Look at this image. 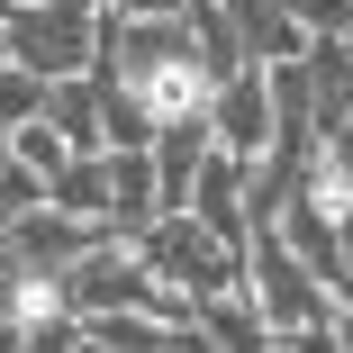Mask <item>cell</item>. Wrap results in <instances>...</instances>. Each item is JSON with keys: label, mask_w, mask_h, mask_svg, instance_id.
<instances>
[{"label": "cell", "mask_w": 353, "mask_h": 353, "mask_svg": "<svg viewBox=\"0 0 353 353\" xmlns=\"http://www.w3.org/2000/svg\"><path fill=\"white\" fill-rule=\"evenodd\" d=\"M208 154H218V145H208V118L154 127L145 163H154V208H163V218H181V208H190V181H199V163H208Z\"/></svg>", "instance_id": "8"}, {"label": "cell", "mask_w": 353, "mask_h": 353, "mask_svg": "<svg viewBox=\"0 0 353 353\" xmlns=\"http://www.w3.org/2000/svg\"><path fill=\"white\" fill-rule=\"evenodd\" d=\"M335 353H353V299L335 308Z\"/></svg>", "instance_id": "16"}, {"label": "cell", "mask_w": 353, "mask_h": 353, "mask_svg": "<svg viewBox=\"0 0 353 353\" xmlns=\"http://www.w3.org/2000/svg\"><path fill=\"white\" fill-rule=\"evenodd\" d=\"M236 272H245L236 290H245V308L263 317V335H272V344H281V335H308V326H326V317H335V299H326L317 281L290 263V245H281L272 227H254V236H245Z\"/></svg>", "instance_id": "3"}, {"label": "cell", "mask_w": 353, "mask_h": 353, "mask_svg": "<svg viewBox=\"0 0 353 353\" xmlns=\"http://www.w3.org/2000/svg\"><path fill=\"white\" fill-rule=\"evenodd\" d=\"M199 118H208V145H218L227 163H263L272 154V73H254V63L227 73Z\"/></svg>", "instance_id": "5"}, {"label": "cell", "mask_w": 353, "mask_h": 353, "mask_svg": "<svg viewBox=\"0 0 353 353\" xmlns=\"http://www.w3.org/2000/svg\"><path fill=\"white\" fill-rule=\"evenodd\" d=\"M190 227H208L227 254H245V236H254V218H245V163H227V154H208L199 163V181H190V208H181Z\"/></svg>", "instance_id": "7"}, {"label": "cell", "mask_w": 353, "mask_h": 353, "mask_svg": "<svg viewBox=\"0 0 353 353\" xmlns=\"http://www.w3.org/2000/svg\"><path fill=\"white\" fill-rule=\"evenodd\" d=\"M0 63H10V54H0Z\"/></svg>", "instance_id": "20"}, {"label": "cell", "mask_w": 353, "mask_h": 353, "mask_svg": "<svg viewBox=\"0 0 353 353\" xmlns=\"http://www.w3.org/2000/svg\"><path fill=\"white\" fill-rule=\"evenodd\" d=\"M37 109H46V91H37V82L19 73V63H0V136H19V127H28Z\"/></svg>", "instance_id": "14"}, {"label": "cell", "mask_w": 353, "mask_h": 353, "mask_svg": "<svg viewBox=\"0 0 353 353\" xmlns=\"http://www.w3.org/2000/svg\"><path fill=\"white\" fill-rule=\"evenodd\" d=\"M145 145H154V118L136 109L127 91L100 82V154H145Z\"/></svg>", "instance_id": "11"}, {"label": "cell", "mask_w": 353, "mask_h": 353, "mask_svg": "<svg viewBox=\"0 0 353 353\" xmlns=\"http://www.w3.org/2000/svg\"><path fill=\"white\" fill-rule=\"evenodd\" d=\"M136 254H145V272L163 281V290L181 299V308H199V299H227L236 290V254L208 236V227H190V218H154L145 236H136Z\"/></svg>", "instance_id": "4"}, {"label": "cell", "mask_w": 353, "mask_h": 353, "mask_svg": "<svg viewBox=\"0 0 353 353\" xmlns=\"http://www.w3.org/2000/svg\"><path fill=\"white\" fill-rule=\"evenodd\" d=\"M10 163H19V172H28V181H37V190H46V181H54V172H63V163H73V145H63V136H54V127H46V118H28V127H19V136H10Z\"/></svg>", "instance_id": "12"}, {"label": "cell", "mask_w": 353, "mask_h": 353, "mask_svg": "<svg viewBox=\"0 0 353 353\" xmlns=\"http://www.w3.org/2000/svg\"><path fill=\"white\" fill-rule=\"evenodd\" d=\"M0 245H10V263H19V272H73V263L100 245V227L54 218V208H28L19 227H0Z\"/></svg>", "instance_id": "6"}, {"label": "cell", "mask_w": 353, "mask_h": 353, "mask_svg": "<svg viewBox=\"0 0 353 353\" xmlns=\"http://www.w3.org/2000/svg\"><path fill=\"white\" fill-rule=\"evenodd\" d=\"M10 10H37V0H10Z\"/></svg>", "instance_id": "18"}, {"label": "cell", "mask_w": 353, "mask_h": 353, "mask_svg": "<svg viewBox=\"0 0 353 353\" xmlns=\"http://www.w3.org/2000/svg\"><path fill=\"white\" fill-rule=\"evenodd\" d=\"M91 73H100L109 91H127L154 127L199 118V109H208V91H218L181 19H109V28H100V63H91Z\"/></svg>", "instance_id": "1"}, {"label": "cell", "mask_w": 353, "mask_h": 353, "mask_svg": "<svg viewBox=\"0 0 353 353\" xmlns=\"http://www.w3.org/2000/svg\"><path fill=\"white\" fill-rule=\"evenodd\" d=\"M100 28L109 19L91 10V0H37V10L0 19V54H10L37 91H54V82H82L100 63Z\"/></svg>", "instance_id": "2"}, {"label": "cell", "mask_w": 353, "mask_h": 353, "mask_svg": "<svg viewBox=\"0 0 353 353\" xmlns=\"http://www.w3.org/2000/svg\"><path fill=\"white\" fill-rule=\"evenodd\" d=\"M272 10L290 19V28H299L308 46H335V37L353 28V0H272Z\"/></svg>", "instance_id": "13"}, {"label": "cell", "mask_w": 353, "mask_h": 353, "mask_svg": "<svg viewBox=\"0 0 353 353\" xmlns=\"http://www.w3.org/2000/svg\"><path fill=\"white\" fill-rule=\"evenodd\" d=\"M190 326H199V344H208V353H272V335H263V317L245 308V290L199 299V308H190Z\"/></svg>", "instance_id": "10"}, {"label": "cell", "mask_w": 353, "mask_h": 353, "mask_svg": "<svg viewBox=\"0 0 353 353\" xmlns=\"http://www.w3.org/2000/svg\"><path fill=\"white\" fill-rule=\"evenodd\" d=\"M73 154H100V73H82V82H54L46 91V109H37Z\"/></svg>", "instance_id": "9"}, {"label": "cell", "mask_w": 353, "mask_h": 353, "mask_svg": "<svg viewBox=\"0 0 353 353\" xmlns=\"http://www.w3.org/2000/svg\"><path fill=\"white\" fill-rule=\"evenodd\" d=\"M0 353H28V335H19V326H10V317H0Z\"/></svg>", "instance_id": "17"}, {"label": "cell", "mask_w": 353, "mask_h": 353, "mask_svg": "<svg viewBox=\"0 0 353 353\" xmlns=\"http://www.w3.org/2000/svg\"><path fill=\"white\" fill-rule=\"evenodd\" d=\"M0 19H10V0H0Z\"/></svg>", "instance_id": "19"}, {"label": "cell", "mask_w": 353, "mask_h": 353, "mask_svg": "<svg viewBox=\"0 0 353 353\" xmlns=\"http://www.w3.org/2000/svg\"><path fill=\"white\" fill-rule=\"evenodd\" d=\"M100 19H181V0H91Z\"/></svg>", "instance_id": "15"}]
</instances>
